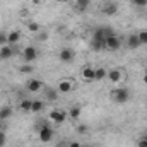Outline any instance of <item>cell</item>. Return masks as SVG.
<instances>
[{
  "mask_svg": "<svg viewBox=\"0 0 147 147\" xmlns=\"http://www.w3.org/2000/svg\"><path fill=\"white\" fill-rule=\"evenodd\" d=\"M53 135H55V130L50 125H43V127L38 128V137H39L41 142H51Z\"/></svg>",
  "mask_w": 147,
  "mask_h": 147,
  "instance_id": "cell-3",
  "label": "cell"
},
{
  "mask_svg": "<svg viewBox=\"0 0 147 147\" xmlns=\"http://www.w3.org/2000/svg\"><path fill=\"white\" fill-rule=\"evenodd\" d=\"M127 46H128L130 50H137L139 46H142V45H140V41H139L137 33H132V34H128V38H127Z\"/></svg>",
  "mask_w": 147,
  "mask_h": 147,
  "instance_id": "cell-13",
  "label": "cell"
},
{
  "mask_svg": "<svg viewBox=\"0 0 147 147\" xmlns=\"http://www.w3.org/2000/svg\"><path fill=\"white\" fill-rule=\"evenodd\" d=\"M130 98H132V92L128 87H116L115 91H111V99L116 105H125L130 101Z\"/></svg>",
  "mask_w": 147,
  "mask_h": 147,
  "instance_id": "cell-2",
  "label": "cell"
},
{
  "mask_svg": "<svg viewBox=\"0 0 147 147\" xmlns=\"http://www.w3.org/2000/svg\"><path fill=\"white\" fill-rule=\"evenodd\" d=\"M69 147H82V146H80V142H70Z\"/></svg>",
  "mask_w": 147,
  "mask_h": 147,
  "instance_id": "cell-31",
  "label": "cell"
},
{
  "mask_svg": "<svg viewBox=\"0 0 147 147\" xmlns=\"http://www.w3.org/2000/svg\"><path fill=\"white\" fill-rule=\"evenodd\" d=\"M108 79H110L113 84H118L121 80V72L118 69H111V70H108Z\"/></svg>",
  "mask_w": 147,
  "mask_h": 147,
  "instance_id": "cell-16",
  "label": "cell"
},
{
  "mask_svg": "<svg viewBox=\"0 0 147 147\" xmlns=\"http://www.w3.org/2000/svg\"><path fill=\"white\" fill-rule=\"evenodd\" d=\"M130 2H132V5H135V7H139V9L147 7V0H130Z\"/></svg>",
  "mask_w": 147,
  "mask_h": 147,
  "instance_id": "cell-25",
  "label": "cell"
},
{
  "mask_svg": "<svg viewBox=\"0 0 147 147\" xmlns=\"http://www.w3.org/2000/svg\"><path fill=\"white\" fill-rule=\"evenodd\" d=\"M38 57H39V51L36 46H26L22 50V60L26 63H33L34 60H38Z\"/></svg>",
  "mask_w": 147,
  "mask_h": 147,
  "instance_id": "cell-4",
  "label": "cell"
},
{
  "mask_svg": "<svg viewBox=\"0 0 147 147\" xmlns=\"http://www.w3.org/2000/svg\"><path fill=\"white\" fill-rule=\"evenodd\" d=\"M82 79L86 82H92L94 80V69L92 67H84L82 69Z\"/></svg>",
  "mask_w": 147,
  "mask_h": 147,
  "instance_id": "cell-15",
  "label": "cell"
},
{
  "mask_svg": "<svg viewBox=\"0 0 147 147\" xmlns=\"http://www.w3.org/2000/svg\"><path fill=\"white\" fill-rule=\"evenodd\" d=\"M7 45V33L5 31H0V46Z\"/></svg>",
  "mask_w": 147,
  "mask_h": 147,
  "instance_id": "cell-29",
  "label": "cell"
},
{
  "mask_svg": "<svg viewBox=\"0 0 147 147\" xmlns=\"http://www.w3.org/2000/svg\"><path fill=\"white\" fill-rule=\"evenodd\" d=\"M45 99L48 103H55L58 99V91L55 87H50V86H45Z\"/></svg>",
  "mask_w": 147,
  "mask_h": 147,
  "instance_id": "cell-9",
  "label": "cell"
},
{
  "mask_svg": "<svg viewBox=\"0 0 147 147\" xmlns=\"http://www.w3.org/2000/svg\"><path fill=\"white\" fill-rule=\"evenodd\" d=\"M43 108H45V103H43L41 99H33L31 113H39V111H43Z\"/></svg>",
  "mask_w": 147,
  "mask_h": 147,
  "instance_id": "cell-21",
  "label": "cell"
},
{
  "mask_svg": "<svg viewBox=\"0 0 147 147\" xmlns=\"http://www.w3.org/2000/svg\"><path fill=\"white\" fill-rule=\"evenodd\" d=\"M91 50L92 51L106 50V36L103 33V28H96L94 29V34H92V39H91Z\"/></svg>",
  "mask_w": 147,
  "mask_h": 147,
  "instance_id": "cell-1",
  "label": "cell"
},
{
  "mask_svg": "<svg viewBox=\"0 0 147 147\" xmlns=\"http://www.w3.org/2000/svg\"><path fill=\"white\" fill-rule=\"evenodd\" d=\"M120 48H121V41H120V38L116 34L106 38V50L108 51H118Z\"/></svg>",
  "mask_w": 147,
  "mask_h": 147,
  "instance_id": "cell-7",
  "label": "cell"
},
{
  "mask_svg": "<svg viewBox=\"0 0 147 147\" xmlns=\"http://www.w3.org/2000/svg\"><path fill=\"white\" fill-rule=\"evenodd\" d=\"M55 2H58V3H67L69 0H55Z\"/></svg>",
  "mask_w": 147,
  "mask_h": 147,
  "instance_id": "cell-35",
  "label": "cell"
},
{
  "mask_svg": "<svg viewBox=\"0 0 147 147\" xmlns=\"http://www.w3.org/2000/svg\"><path fill=\"white\" fill-rule=\"evenodd\" d=\"M45 39H48V34H45V33L39 34V41H45Z\"/></svg>",
  "mask_w": 147,
  "mask_h": 147,
  "instance_id": "cell-33",
  "label": "cell"
},
{
  "mask_svg": "<svg viewBox=\"0 0 147 147\" xmlns=\"http://www.w3.org/2000/svg\"><path fill=\"white\" fill-rule=\"evenodd\" d=\"M5 142H7V134H5V130H2L0 132V147H5Z\"/></svg>",
  "mask_w": 147,
  "mask_h": 147,
  "instance_id": "cell-28",
  "label": "cell"
},
{
  "mask_svg": "<svg viewBox=\"0 0 147 147\" xmlns=\"http://www.w3.org/2000/svg\"><path fill=\"white\" fill-rule=\"evenodd\" d=\"M21 41V33L19 31H9L7 33V45H10V46H16L17 43Z\"/></svg>",
  "mask_w": 147,
  "mask_h": 147,
  "instance_id": "cell-14",
  "label": "cell"
},
{
  "mask_svg": "<svg viewBox=\"0 0 147 147\" xmlns=\"http://www.w3.org/2000/svg\"><path fill=\"white\" fill-rule=\"evenodd\" d=\"M86 147H98V146H86Z\"/></svg>",
  "mask_w": 147,
  "mask_h": 147,
  "instance_id": "cell-36",
  "label": "cell"
},
{
  "mask_svg": "<svg viewBox=\"0 0 147 147\" xmlns=\"http://www.w3.org/2000/svg\"><path fill=\"white\" fill-rule=\"evenodd\" d=\"M137 147H147V134H146V135H142V137L139 139V142H137Z\"/></svg>",
  "mask_w": 147,
  "mask_h": 147,
  "instance_id": "cell-27",
  "label": "cell"
},
{
  "mask_svg": "<svg viewBox=\"0 0 147 147\" xmlns=\"http://www.w3.org/2000/svg\"><path fill=\"white\" fill-rule=\"evenodd\" d=\"M142 82L147 86V69H146V72H144V75H142Z\"/></svg>",
  "mask_w": 147,
  "mask_h": 147,
  "instance_id": "cell-32",
  "label": "cell"
},
{
  "mask_svg": "<svg viewBox=\"0 0 147 147\" xmlns=\"http://www.w3.org/2000/svg\"><path fill=\"white\" fill-rule=\"evenodd\" d=\"M28 29H29V31H33V33H39V29H41V28H39V24H38V22H29V24H28Z\"/></svg>",
  "mask_w": 147,
  "mask_h": 147,
  "instance_id": "cell-26",
  "label": "cell"
},
{
  "mask_svg": "<svg viewBox=\"0 0 147 147\" xmlns=\"http://www.w3.org/2000/svg\"><path fill=\"white\" fill-rule=\"evenodd\" d=\"M67 116H69V113L65 110H51L50 111V118H51L55 123H63V121L67 120Z\"/></svg>",
  "mask_w": 147,
  "mask_h": 147,
  "instance_id": "cell-8",
  "label": "cell"
},
{
  "mask_svg": "<svg viewBox=\"0 0 147 147\" xmlns=\"http://www.w3.org/2000/svg\"><path fill=\"white\" fill-rule=\"evenodd\" d=\"M33 70H34L33 63H26V65H21L19 67V72H22V74H33Z\"/></svg>",
  "mask_w": 147,
  "mask_h": 147,
  "instance_id": "cell-23",
  "label": "cell"
},
{
  "mask_svg": "<svg viewBox=\"0 0 147 147\" xmlns=\"http://www.w3.org/2000/svg\"><path fill=\"white\" fill-rule=\"evenodd\" d=\"M137 36H139V41H140V45H147V29H142V31H139V33H137Z\"/></svg>",
  "mask_w": 147,
  "mask_h": 147,
  "instance_id": "cell-24",
  "label": "cell"
},
{
  "mask_svg": "<svg viewBox=\"0 0 147 147\" xmlns=\"http://www.w3.org/2000/svg\"><path fill=\"white\" fill-rule=\"evenodd\" d=\"M58 60L62 63H72L74 60H75V51H74L72 48H69V46L62 48L60 53H58Z\"/></svg>",
  "mask_w": 147,
  "mask_h": 147,
  "instance_id": "cell-5",
  "label": "cell"
},
{
  "mask_svg": "<svg viewBox=\"0 0 147 147\" xmlns=\"http://www.w3.org/2000/svg\"><path fill=\"white\" fill-rule=\"evenodd\" d=\"M31 105H33V99H22L21 105H19V110L21 111H31Z\"/></svg>",
  "mask_w": 147,
  "mask_h": 147,
  "instance_id": "cell-22",
  "label": "cell"
},
{
  "mask_svg": "<svg viewBox=\"0 0 147 147\" xmlns=\"http://www.w3.org/2000/svg\"><path fill=\"white\" fill-rule=\"evenodd\" d=\"M67 113H69V116H70L72 120H77V118L80 116V113H82V108H80L79 105H74L72 108H70V110L67 111Z\"/></svg>",
  "mask_w": 147,
  "mask_h": 147,
  "instance_id": "cell-20",
  "label": "cell"
},
{
  "mask_svg": "<svg viewBox=\"0 0 147 147\" xmlns=\"http://www.w3.org/2000/svg\"><path fill=\"white\" fill-rule=\"evenodd\" d=\"M3 128H5V125H3V121H2V120H0V132H2V130H3Z\"/></svg>",
  "mask_w": 147,
  "mask_h": 147,
  "instance_id": "cell-34",
  "label": "cell"
},
{
  "mask_svg": "<svg viewBox=\"0 0 147 147\" xmlns=\"http://www.w3.org/2000/svg\"><path fill=\"white\" fill-rule=\"evenodd\" d=\"M75 89V84H74L72 80H69V79H62V80H58V86H57V91L58 92H62V94H69L70 91Z\"/></svg>",
  "mask_w": 147,
  "mask_h": 147,
  "instance_id": "cell-6",
  "label": "cell"
},
{
  "mask_svg": "<svg viewBox=\"0 0 147 147\" xmlns=\"http://www.w3.org/2000/svg\"><path fill=\"white\" fill-rule=\"evenodd\" d=\"M14 46H10V45H3V46H0V60H10L12 57H14Z\"/></svg>",
  "mask_w": 147,
  "mask_h": 147,
  "instance_id": "cell-10",
  "label": "cell"
},
{
  "mask_svg": "<svg viewBox=\"0 0 147 147\" xmlns=\"http://www.w3.org/2000/svg\"><path fill=\"white\" fill-rule=\"evenodd\" d=\"M26 87H28L29 92H38V91H41V87H45V84L39 79H29L28 84H26Z\"/></svg>",
  "mask_w": 147,
  "mask_h": 147,
  "instance_id": "cell-12",
  "label": "cell"
},
{
  "mask_svg": "<svg viewBox=\"0 0 147 147\" xmlns=\"http://www.w3.org/2000/svg\"><path fill=\"white\" fill-rule=\"evenodd\" d=\"M12 108L10 106H3V108H0V120L2 121H5V120H9L10 116H12Z\"/></svg>",
  "mask_w": 147,
  "mask_h": 147,
  "instance_id": "cell-18",
  "label": "cell"
},
{
  "mask_svg": "<svg viewBox=\"0 0 147 147\" xmlns=\"http://www.w3.org/2000/svg\"><path fill=\"white\" fill-rule=\"evenodd\" d=\"M77 132L84 135V134H87V132H89V127H87V125H79V127H77Z\"/></svg>",
  "mask_w": 147,
  "mask_h": 147,
  "instance_id": "cell-30",
  "label": "cell"
},
{
  "mask_svg": "<svg viewBox=\"0 0 147 147\" xmlns=\"http://www.w3.org/2000/svg\"><path fill=\"white\" fill-rule=\"evenodd\" d=\"M91 7V0H75V9L79 12H86Z\"/></svg>",
  "mask_w": 147,
  "mask_h": 147,
  "instance_id": "cell-17",
  "label": "cell"
},
{
  "mask_svg": "<svg viewBox=\"0 0 147 147\" xmlns=\"http://www.w3.org/2000/svg\"><path fill=\"white\" fill-rule=\"evenodd\" d=\"M106 77H108V70H106V69H103V67L94 69V80H103V79H106Z\"/></svg>",
  "mask_w": 147,
  "mask_h": 147,
  "instance_id": "cell-19",
  "label": "cell"
},
{
  "mask_svg": "<svg viewBox=\"0 0 147 147\" xmlns=\"http://www.w3.org/2000/svg\"><path fill=\"white\" fill-rule=\"evenodd\" d=\"M101 12H103L105 16H115V14L118 12V3H116V2H106V3L103 5Z\"/></svg>",
  "mask_w": 147,
  "mask_h": 147,
  "instance_id": "cell-11",
  "label": "cell"
}]
</instances>
